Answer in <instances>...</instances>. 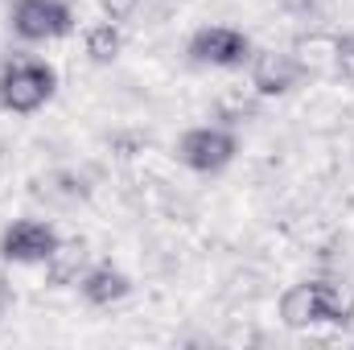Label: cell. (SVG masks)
I'll return each mask as SVG.
<instances>
[{"mask_svg":"<svg viewBox=\"0 0 354 350\" xmlns=\"http://www.w3.org/2000/svg\"><path fill=\"white\" fill-rule=\"evenodd\" d=\"M58 91V75L50 62H37V58H21V62H8L4 75H0V103L4 111H17V116H29L37 107H46Z\"/></svg>","mask_w":354,"mask_h":350,"instance_id":"1","label":"cell"},{"mask_svg":"<svg viewBox=\"0 0 354 350\" xmlns=\"http://www.w3.org/2000/svg\"><path fill=\"white\" fill-rule=\"evenodd\" d=\"M235 153H239V140L227 128H189L177 140V161L189 165L194 174H223L235 161Z\"/></svg>","mask_w":354,"mask_h":350,"instance_id":"2","label":"cell"},{"mask_svg":"<svg viewBox=\"0 0 354 350\" xmlns=\"http://www.w3.org/2000/svg\"><path fill=\"white\" fill-rule=\"evenodd\" d=\"M75 29V12L62 0H17L12 4V33L25 42H54Z\"/></svg>","mask_w":354,"mask_h":350,"instance_id":"3","label":"cell"},{"mask_svg":"<svg viewBox=\"0 0 354 350\" xmlns=\"http://www.w3.org/2000/svg\"><path fill=\"white\" fill-rule=\"evenodd\" d=\"M58 248H62L58 231L41 219H17L0 235V256L8 264H50Z\"/></svg>","mask_w":354,"mask_h":350,"instance_id":"4","label":"cell"},{"mask_svg":"<svg viewBox=\"0 0 354 350\" xmlns=\"http://www.w3.org/2000/svg\"><path fill=\"white\" fill-rule=\"evenodd\" d=\"M252 54V42L231 25H206L189 37V58L198 66H243Z\"/></svg>","mask_w":354,"mask_h":350,"instance_id":"5","label":"cell"},{"mask_svg":"<svg viewBox=\"0 0 354 350\" xmlns=\"http://www.w3.org/2000/svg\"><path fill=\"white\" fill-rule=\"evenodd\" d=\"M305 66L292 58V54H280V50H268V54H256L252 62V87L260 95H288V91L301 83Z\"/></svg>","mask_w":354,"mask_h":350,"instance_id":"6","label":"cell"},{"mask_svg":"<svg viewBox=\"0 0 354 350\" xmlns=\"http://www.w3.org/2000/svg\"><path fill=\"white\" fill-rule=\"evenodd\" d=\"M280 322L288 330L322 326V293H317V280H301V284L284 288V297H280Z\"/></svg>","mask_w":354,"mask_h":350,"instance_id":"7","label":"cell"},{"mask_svg":"<svg viewBox=\"0 0 354 350\" xmlns=\"http://www.w3.org/2000/svg\"><path fill=\"white\" fill-rule=\"evenodd\" d=\"M79 293H83V301H87V305H95V309H107V305H115V301H124V297L132 293V280H128L120 268L99 264V268L83 272Z\"/></svg>","mask_w":354,"mask_h":350,"instance_id":"8","label":"cell"},{"mask_svg":"<svg viewBox=\"0 0 354 350\" xmlns=\"http://www.w3.org/2000/svg\"><path fill=\"white\" fill-rule=\"evenodd\" d=\"M120 46H124V37H120V25H115V21H99V25H91L87 29L91 62H99V66L115 62V58H120Z\"/></svg>","mask_w":354,"mask_h":350,"instance_id":"9","label":"cell"},{"mask_svg":"<svg viewBox=\"0 0 354 350\" xmlns=\"http://www.w3.org/2000/svg\"><path fill=\"white\" fill-rule=\"evenodd\" d=\"M317 293H322V322L330 326H351L354 322V297L342 284H330V280H317Z\"/></svg>","mask_w":354,"mask_h":350,"instance_id":"10","label":"cell"},{"mask_svg":"<svg viewBox=\"0 0 354 350\" xmlns=\"http://www.w3.org/2000/svg\"><path fill=\"white\" fill-rule=\"evenodd\" d=\"M83 243H62L54 256H50V276H54V284H66V280H75L79 276V268H83Z\"/></svg>","mask_w":354,"mask_h":350,"instance_id":"11","label":"cell"},{"mask_svg":"<svg viewBox=\"0 0 354 350\" xmlns=\"http://www.w3.org/2000/svg\"><path fill=\"white\" fill-rule=\"evenodd\" d=\"M99 8H103V17H107V21H115V25H120V21H128V17L140 8V0H99Z\"/></svg>","mask_w":354,"mask_h":350,"instance_id":"12","label":"cell"},{"mask_svg":"<svg viewBox=\"0 0 354 350\" xmlns=\"http://www.w3.org/2000/svg\"><path fill=\"white\" fill-rule=\"evenodd\" d=\"M338 71H342L346 79H354V33L338 42Z\"/></svg>","mask_w":354,"mask_h":350,"instance_id":"13","label":"cell"},{"mask_svg":"<svg viewBox=\"0 0 354 350\" xmlns=\"http://www.w3.org/2000/svg\"><path fill=\"white\" fill-rule=\"evenodd\" d=\"M12 309V288H8V280H0V317Z\"/></svg>","mask_w":354,"mask_h":350,"instance_id":"14","label":"cell"},{"mask_svg":"<svg viewBox=\"0 0 354 350\" xmlns=\"http://www.w3.org/2000/svg\"><path fill=\"white\" fill-rule=\"evenodd\" d=\"M174 4H177V0H174Z\"/></svg>","mask_w":354,"mask_h":350,"instance_id":"15","label":"cell"}]
</instances>
